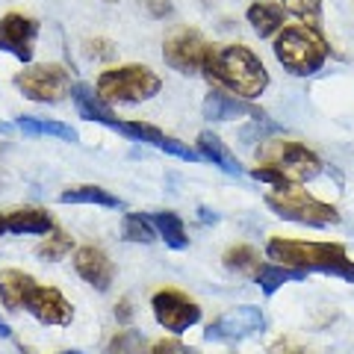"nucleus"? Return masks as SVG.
Masks as SVG:
<instances>
[{"label":"nucleus","mask_w":354,"mask_h":354,"mask_svg":"<svg viewBox=\"0 0 354 354\" xmlns=\"http://www.w3.org/2000/svg\"><path fill=\"white\" fill-rule=\"evenodd\" d=\"M201 74L216 83V88H225L242 101H257L272 83L260 57L245 44H209Z\"/></svg>","instance_id":"1"},{"label":"nucleus","mask_w":354,"mask_h":354,"mask_svg":"<svg viewBox=\"0 0 354 354\" xmlns=\"http://www.w3.org/2000/svg\"><path fill=\"white\" fill-rule=\"evenodd\" d=\"M266 257L298 272H325L354 283V260L339 242H307V239L272 236L266 242Z\"/></svg>","instance_id":"2"},{"label":"nucleus","mask_w":354,"mask_h":354,"mask_svg":"<svg viewBox=\"0 0 354 354\" xmlns=\"http://www.w3.org/2000/svg\"><path fill=\"white\" fill-rule=\"evenodd\" d=\"M272 53L290 74L313 77L316 71L325 68L330 48H328L322 32L310 30L304 24H292V27H283L278 36H274Z\"/></svg>","instance_id":"3"},{"label":"nucleus","mask_w":354,"mask_h":354,"mask_svg":"<svg viewBox=\"0 0 354 354\" xmlns=\"http://www.w3.org/2000/svg\"><path fill=\"white\" fill-rule=\"evenodd\" d=\"M162 80L157 71H151L148 65H118V68H106L97 74L95 92L104 101L113 104H142L151 101L153 95H160Z\"/></svg>","instance_id":"4"},{"label":"nucleus","mask_w":354,"mask_h":354,"mask_svg":"<svg viewBox=\"0 0 354 354\" xmlns=\"http://www.w3.org/2000/svg\"><path fill=\"white\" fill-rule=\"evenodd\" d=\"M266 207L274 216H281L295 225H307V227H330L339 221V213L334 204L319 201L316 195H310L301 186H290V189H272L266 195Z\"/></svg>","instance_id":"5"},{"label":"nucleus","mask_w":354,"mask_h":354,"mask_svg":"<svg viewBox=\"0 0 354 354\" xmlns=\"http://www.w3.org/2000/svg\"><path fill=\"white\" fill-rule=\"evenodd\" d=\"M257 160H260V165H272V169L283 171L290 177V183H295V186H301L322 174V160L307 145L292 142V139H263L257 148Z\"/></svg>","instance_id":"6"},{"label":"nucleus","mask_w":354,"mask_h":354,"mask_svg":"<svg viewBox=\"0 0 354 354\" xmlns=\"http://www.w3.org/2000/svg\"><path fill=\"white\" fill-rule=\"evenodd\" d=\"M15 86L32 104H59L71 95V74L57 62L27 65L15 74Z\"/></svg>","instance_id":"7"},{"label":"nucleus","mask_w":354,"mask_h":354,"mask_svg":"<svg viewBox=\"0 0 354 354\" xmlns=\"http://www.w3.org/2000/svg\"><path fill=\"white\" fill-rule=\"evenodd\" d=\"M207 53H209V41L192 27L174 30L171 36L162 41V59L177 74H201Z\"/></svg>","instance_id":"8"},{"label":"nucleus","mask_w":354,"mask_h":354,"mask_svg":"<svg viewBox=\"0 0 354 354\" xmlns=\"http://www.w3.org/2000/svg\"><path fill=\"white\" fill-rule=\"evenodd\" d=\"M151 310L157 325L171 330V334H183V330L195 328L201 322V307L192 301L189 295H183L180 290H160L151 298Z\"/></svg>","instance_id":"9"},{"label":"nucleus","mask_w":354,"mask_h":354,"mask_svg":"<svg viewBox=\"0 0 354 354\" xmlns=\"http://www.w3.org/2000/svg\"><path fill=\"white\" fill-rule=\"evenodd\" d=\"M263 328H266L263 310L254 304H239V307H230L227 313H221L216 322H209L204 330V339L207 342H239V339L254 337Z\"/></svg>","instance_id":"10"},{"label":"nucleus","mask_w":354,"mask_h":354,"mask_svg":"<svg viewBox=\"0 0 354 354\" xmlns=\"http://www.w3.org/2000/svg\"><path fill=\"white\" fill-rule=\"evenodd\" d=\"M39 39V21L24 12H6L0 18V50L15 57L18 62L30 65L32 53H36Z\"/></svg>","instance_id":"11"},{"label":"nucleus","mask_w":354,"mask_h":354,"mask_svg":"<svg viewBox=\"0 0 354 354\" xmlns=\"http://www.w3.org/2000/svg\"><path fill=\"white\" fill-rule=\"evenodd\" d=\"M24 310L32 319H36V322H41V325H59V328H65V325H71V319H74L71 301L57 290V286H36Z\"/></svg>","instance_id":"12"},{"label":"nucleus","mask_w":354,"mask_h":354,"mask_svg":"<svg viewBox=\"0 0 354 354\" xmlns=\"http://www.w3.org/2000/svg\"><path fill=\"white\" fill-rule=\"evenodd\" d=\"M74 272L80 274L88 286H95L97 292H106L115 281L113 260H109L106 251L97 248V245H83V248L74 251Z\"/></svg>","instance_id":"13"},{"label":"nucleus","mask_w":354,"mask_h":354,"mask_svg":"<svg viewBox=\"0 0 354 354\" xmlns=\"http://www.w3.org/2000/svg\"><path fill=\"white\" fill-rule=\"evenodd\" d=\"M201 113L209 121H234V118H254V121H260V118H266L260 106H254L251 101H242V97H236V95H227L225 88H216V86L204 95Z\"/></svg>","instance_id":"14"},{"label":"nucleus","mask_w":354,"mask_h":354,"mask_svg":"<svg viewBox=\"0 0 354 354\" xmlns=\"http://www.w3.org/2000/svg\"><path fill=\"white\" fill-rule=\"evenodd\" d=\"M71 101H74V106H77V115H80L83 121H95V124H104V127L121 130V121L115 118L113 106H109L104 97L95 92L92 86L74 83V86H71Z\"/></svg>","instance_id":"15"},{"label":"nucleus","mask_w":354,"mask_h":354,"mask_svg":"<svg viewBox=\"0 0 354 354\" xmlns=\"http://www.w3.org/2000/svg\"><path fill=\"white\" fill-rule=\"evenodd\" d=\"M36 278L21 269H3L0 272V301L9 313H18V310H24L32 290H36Z\"/></svg>","instance_id":"16"},{"label":"nucleus","mask_w":354,"mask_h":354,"mask_svg":"<svg viewBox=\"0 0 354 354\" xmlns=\"http://www.w3.org/2000/svg\"><path fill=\"white\" fill-rule=\"evenodd\" d=\"M6 234H30V236H48L53 230V218L41 207H21L3 213Z\"/></svg>","instance_id":"17"},{"label":"nucleus","mask_w":354,"mask_h":354,"mask_svg":"<svg viewBox=\"0 0 354 354\" xmlns=\"http://www.w3.org/2000/svg\"><path fill=\"white\" fill-rule=\"evenodd\" d=\"M245 21L260 39H274L283 30L286 12H283L281 3H274V0H254V3L245 9Z\"/></svg>","instance_id":"18"},{"label":"nucleus","mask_w":354,"mask_h":354,"mask_svg":"<svg viewBox=\"0 0 354 354\" xmlns=\"http://www.w3.org/2000/svg\"><path fill=\"white\" fill-rule=\"evenodd\" d=\"M195 151L201 153V160L218 165V169L225 171V174H230V177H239V174H242L239 160L227 151V145L216 136V133H209V130H201V133H198V148H195Z\"/></svg>","instance_id":"19"},{"label":"nucleus","mask_w":354,"mask_h":354,"mask_svg":"<svg viewBox=\"0 0 354 354\" xmlns=\"http://www.w3.org/2000/svg\"><path fill=\"white\" fill-rule=\"evenodd\" d=\"M151 225L153 230H157V236L165 242L169 248L174 251H183V248H189V236H186V225H183V218L171 213V209H160V213H151Z\"/></svg>","instance_id":"20"},{"label":"nucleus","mask_w":354,"mask_h":354,"mask_svg":"<svg viewBox=\"0 0 354 354\" xmlns=\"http://www.w3.org/2000/svg\"><path fill=\"white\" fill-rule=\"evenodd\" d=\"M301 278H307V272L290 269V266H281V263H263L260 272L254 274V281H257L260 292L266 298H272L283 283H292V281H301Z\"/></svg>","instance_id":"21"},{"label":"nucleus","mask_w":354,"mask_h":354,"mask_svg":"<svg viewBox=\"0 0 354 354\" xmlns=\"http://www.w3.org/2000/svg\"><path fill=\"white\" fill-rule=\"evenodd\" d=\"M59 204H95V207H106V209L121 207V201L113 192H106L104 186H95V183L71 186V189L59 192Z\"/></svg>","instance_id":"22"},{"label":"nucleus","mask_w":354,"mask_h":354,"mask_svg":"<svg viewBox=\"0 0 354 354\" xmlns=\"http://www.w3.org/2000/svg\"><path fill=\"white\" fill-rule=\"evenodd\" d=\"M18 130L27 133V136H53L62 142H77V130L71 124H62V121H50V118H32V115H21L18 118Z\"/></svg>","instance_id":"23"},{"label":"nucleus","mask_w":354,"mask_h":354,"mask_svg":"<svg viewBox=\"0 0 354 354\" xmlns=\"http://www.w3.org/2000/svg\"><path fill=\"white\" fill-rule=\"evenodd\" d=\"M221 263H225V269L236 272V274H257L260 272V251L254 245H234L225 251V257H221Z\"/></svg>","instance_id":"24"},{"label":"nucleus","mask_w":354,"mask_h":354,"mask_svg":"<svg viewBox=\"0 0 354 354\" xmlns=\"http://www.w3.org/2000/svg\"><path fill=\"white\" fill-rule=\"evenodd\" d=\"M286 15L298 18L304 27L322 32V0H278Z\"/></svg>","instance_id":"25"},{"label":"nucleus","mask_w":354,"mask_h":354,"mask_svg":"<svg viewBox=\"0 0 354 354\" xmlns=\"http://www.w3.org/2000/svg\"><path fill=\"white\" fill-rule=\"evenodd\" d=\"M71 248H74V239L68 234H62V230L53 227L50 234L36 245V257L44 260V263H59V260L68 257Z\"/></svg>","instance_id":"26"},{"label":"nucleus","mask_w":354,"mask_h":354,"mask_svg":"<svg viewBox=\"0 0 354 354\" xmlns=\"http://www.w3.org/2000/svg\"><path fill=\"white\" fill-rule=\"evenodd\" d=\"M121 234H124L127 242H139V245H151L157 239V230H153L151 218L142 213H127L124 221H121Z\"/></svg>","instance_id":"27"},{"label":"nucleus","mask_w":354,"mask_h":354,"mask_svg":"<svg viewBox=\"0 0 354 354\" xmlns=\"http://www.w3.org/2000/svg\"><path fill=\"white\" fill-rule=\"evenodd\" d=\"M118 133H124V136L136 139V142H145V145H153V148H160L162 139H165V133L160 127L145 124V121H121V130Z\"/></svg>","instance_id":"28"},{"label":"nucleus","mask_w":354,"mask_h":354,"mask_svg":"<svg viewBox=\"0 0 354 354\" xmlns=\"http://www.w3.org/2000/svg\"><path fill=\"white\" fill-rule=\"evenodd\" d=\"M109 354H151L139 330H118L109 342Z\"/></svg>","instance_id":"29"},{"label":"nucleus","mask_w":354,"mask_h":354,"mask_svg":"<svg viewBox=\"0 0 354 354\" xmlns=\"http://www.w3.org/2000/svg\"><path fill=\"white\" fill-rule=\"evenodd\" d=\"M251 177L260 180V183L274 186V189H290V186H295V183H290V177H286L283 171L272 169V165H257V169H251Z\"/></svg>","instance_id":"30"},{"label":"nucleus","mask_w":354,"mask_h":354,"mask_svg":"<svg viewBox=\"0 0 354 354\" xmlns=\"http://www.w3.org/2000/svg\"><path fill=\"white\" fill-rule=\"evenodd\" d=\"M160 151H165V153H171V157H177V160H186V162H201V153H198L195 148H189V145H183L180 139H171V136H165L162 139V145H160Z\"/></svg>","instance_id":"31"},{"label":"nucleus","mask_w":354,"mask_h":354,"mask_svg":"<svg viewBox=\"0 0 354 354\" xmlns=\"http://www.w3.org/2000/svg\"><path fill=\"white\" fill-rule=\"evenodd\" d=\"M151 354H198V351L180 339H160L151 346Z\"/></svg>","instance_id":"32"},{"label":"nucleus","mask_w":354,"mask_h":354,"mask_svg":"<svg viewBox=\"0 0 354 354\" xmlns=\"http://www.w3.org/2000/svg\"><path fill=\"white\" fill-rule=\"evenodd\" d=\"M272 354H316V351H310L304 346H298V342H290V339H281L278 346L272 348Z\"/></svg>","instance_id":"33"},{"label":"nucleus","mask_w":354,"mask_h":354,"mask_svg":"<svg viewBox=\"0 0 354 354\" xmlns=\"http://www.w3.org/2000/svg\"><path fill=\"white\" fill-rule=\"evenodd\" d=\"M115 319L121 325H130V319H133V304H130V298H121V301L115 304Z\"/></svg>","instance_id":"34"},{"label":"nucleus","mask_w":354,"mask_h":354,"mask_svg":"<svg viewBox=\"0 0 354 354\" xmlns=\"http://www.w3.org/2000/svg\"><path fill=\"white\" fill-rule=\"evenodd\" d=\"M148 12L153 18H165V15H171V3L169 0H148Z\"/></svg>","instance_id":"35"},{"label":"nucleus","mask_w":354,"mask_h":354,"mask_svg":"<svg viewBox=\"0 0 354 354\" xmlns=\"http://www.w3.org/2000/svg\"><path fill=\"white\" fill-rule=\"evenodd\" d=\"M9 334H12V328H9V325L3 322V319H0V339H6Z\"/></svg>","instance_id":"36"},{"label":"nucleus","mask_w":354,"mask_h":354,"mask_svg":"<svg viewBox=\"0 0 354 354\" xmlns=\"http://www.w3.org/2000/svg\"><path fill=\"white\" fill-rule=\"evenodd\" d=\"M216 218H218L216 213H209V209H204V207H201V221H216Z\"/></svg>","instance_id":"37"},{"label":"nucleus","mask_w":354,"mask_h":354,"mask_svg":"<svg viewBox=\"0 0 354 354\" xmlns=\"http://www.w3.org/2000/svg\"><path fill=\"white\" fill-rule=\"evenodd\" d=\"M6 234V225H3V213H0V236Z\"/></svg>","instance_id":"38"},{"label":"nucleus","mask_w":354,"mask_h":354,"mask_svg":"<svg viewBox=\"0 0 354 354\" xmlns=\"http://www.w3.org/2000/svg\"><path fill=\"white\" fill-rule=\"evenodd\" d=\"M59 354H83V351H59Z\"/></svg>","instance_id":"39"},{"label":"nucleus","mask_w":354,"mask_h":354,"mask_svg":"<svg viewBox=\"0 0 354 354\" xmlns=\"http://www.w3.org/2000/svg\"><path fill=\"white\" fill-rule=\"evenodd\" d=\"M104 3H118V0H104Z\"/></svg>","instance_id":"40"}]
</instances>
